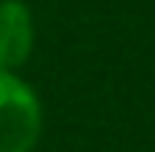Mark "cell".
I'll use <instances>...</instances> for the list:
<instances>
[{
	"instance_id": "1",
	"label": "cell",
	"mask_w": 155,
	"mask_h": 152,
	"mask_svg": "<svg viewBox=\"0 0 155 152\" xmlns=\"http://www.w3.org/2000/svg\"><path fill=\"white\" fill-rule=\"evenodd\" d=\"M43 132L40 96L10 69H0V152H33Z\"/></svg>"
},
{
	"instance_id": "2",
	"label": "cell",
	"mask_w": 155,
	"mask_h": 152,
	"mask_svg": "<svg viewBox=\"0 0 155 152\" xmlns=\"http://www.w3.org/2000/svg\"><path fill=\"white\" fill-rule=\"evenodd\" d=\"M33 13L23 0H0V69L17 73L33 53Z\"/></svg>"
}]
</instances>
